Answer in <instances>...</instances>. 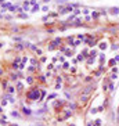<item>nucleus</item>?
Wrapping results in <instances>:
<instances>
[{
    "label": "nucleus",
    "instance_id": "f257e3e1",
    "mask_svg": "<svg viewBox=\"0 0 119 126\" xmlns=\"http://www.w3.org/2000/svg\"><path fill=\"white\" fill-rule=\"evenodd\" d=\"M26 98L29 101H39L40 98V90L36 89V87H32L31 90L26 92Z\"/></svg>",
    "mask_w": 119,
    "mask_h": 126
},
{
    "label": "nucleus",
    "instance_id": "f03ea898",
    "mask_svg": "<svg viewBox=\"0 0 119 126\" xmlns=\"http://www.w3.org/2000/svg\"><path fill=\"white\" fill-rule=\"evenodd\" d=\"M91 92H94V85H87V86L83 89V92H82V94H87L90 96Z\"/></svg>",
    "mask_w": 119,
    "mask_h": 126
},
{
    "label": "nucleus",
    "instance_id": "7ed1b4c3",
    "mask_svg": "<svg viewBox=\"0 0 119 126\" xmlns=\"http://www.w3.org/2000/svg\"><path fill=\"white\" fill-rule=\"evenodd\" d=\"M22 114L24 115H26V116H29V115H32L33 112H32L31 108H28V107H22Z\"/></svg>",
    "mask_w": 119,
    "mask_h": 126
},
{
    "label": "nucleus",
    "instance_id": "20e7f679",
    "mask_svg": "<svg viewBox=\"0 0 119 126\" xmlns=\"http://www.w3.org/2000/svg\"><path fill=\"white\" fill-rule=\"evenodd\" d=\"M61 43H62V40L60 39V38H57V39H54L53 40V43H51V44H53V46H54V47H58V46H60V44H61Z\"/></svg>",
    "mask_w": 119,
    "mask_h": 126
},
{
    "label": "nucleus",
    "instance_id": "39448f33",
    "mask_svg": "<svg viewBox=\"0 0 119 126\" xmlns=\"http://www.w3.org/2000/svg\"><path fill=\"white\" fill-rule=\"evenodd\" d=\"M72 10H73V7H72V6H68L67 8H62V10H61L60 13H61V14H67V13H69V11H72Z\"/></svg>",
    "mask_w": 119,
    "mask_h": 126
},
{
    "label": "nucleus",
    "instance_id": "423d86ee",
    "mask_svg": "<svg viewBox=\"0 0 119 126\" xmlns=\"http://www.w3.org/2000/svg\"><path fill=\"white\" fill-rule=\"evenodd\" d=\"M85 42H86V43H87L89 46H91V47H93V46H94V44H95L94 39H91V38H87V39H85Z\"/></svg>",
    "mask_w": 119,
    "mask_h": 126
},
{
    "label": "nucleus",
    "instance_id": "0eeeda50",
    "mask_svg": "<svg viewBox=\"0 0 119 126\" xmlns=\"http://www.w3.org/2000/svg\"><path fill=\"white\" fill-rule=\"evenodd\" d=\"M7 93H8V94H13V93H15V87H14V86L7 87Z\"/></svg>",
    "mask_w": 119,
    "mask_h": 126
},
{
    "label": "nucleus",
    "instance_id": "6e6552de",
    "mask_svg": "<svg viewBox=\"0 0 119 126\" xmlns=\"http://www.w3.org/2000/svg\"><path fill=\"white\" fill-rule=\"evenodd\" d=\"M87 100H89V96L87 94H82V96H80V101H82V102H86Z\"/></svg>",
    "mask_w": 119,
    "mask_h": 126
},
{
    "label": "nucleus",
    "instance_id": "1a4fd4ad",
    "mask_svg": "<svg viewBox=\"0 0 119 126\" xmlns=\"http://www.w3.org/2000/svg\"><path fill=\"white\" fill-rule=\"evenodd\" d=\"M44 112H46V107H44V108H42V110H39L38 112H35V115H36V116H38V115H43Z\"/></svg>",
    "mask_w": 119,
    "mask_h": 126
},
{
    "label": "nucleus",
    "instance_id": "9d476101",
    "mask_svg": "<svg viewBox=\"0 0 119 126\" xmlns=\"http://www.w3.org/2000/svg\"><path fill=\"white\" fill-rule=\"evenodd\" d=\"M98 46H100V48H101V50H105V48L108 47V44H107L105 42H101V43H100Z\"/></svg>",
    "mask_w": 119,
    "mask_h": 126
},
{
    "label": "nucleus",
    "instance_id": "9b49d317",
    "mask_svg": "<svg viewBox=\"0 0 119 126\" xmlns=\"http://www.w3.org/2000/svg\"><path fill=\"white\" fill-rule=\"evenodd\" d=\"M95 55H97V51H95V50H91V51L89 53V57H91V58H95Z\"/></svg>",
    "mask_w": 119,
    "mask_h": 126
},
{
    "label": "nucleus",
    "instance_id": "f8f14e48",
    "mask_svg": "<svg viewBox=\"0 0 119 126\" xmlns=\"http://www.w3.org/2000/svg\"><path fill=\"white\" fill-rule=\"evenodd\" d=\"M44 96H46V92H44V90H42V92H40V98H39V101H43Z\"/></svg>",
    "mask_w": 119,
    "mask_h": 126
},
{
    "label": "nucleus",
    "instance_id": "ddd939ff",
    "mask_svg": "<svg viewBox=\"0 0 119 126\" xmlns=\"http://www.w3.org/2000/svg\"><path fill=\"white\" fill-rule=\"evenodd\" d=\"M18 76H19L18 73H11V76H10V79H11V80H15V79H18Z\"/></svg>",
    "mask_w": 119,
    "mask_h": 126
},
{
    "label": "nucleus",
    "instance_id": "4468645a",
    "mask_svg": "<svg viewBox=\"0 0 119 126\" xmlns=\"http://www.w3.org/2000/svg\"><path fill=\"white\" fill-rule=\"evenodd\" d=\"M22 89H24V85H22L21 82H18V83H17V90H22Z\"/></svg>",
    "mask_w": 119,
    "mask_h": 126
},
{
    "label": "nucleus",
    "instance_id": "2eb2a0df",
    "mask_svg": "<svg viewBox=\"0 0 119 126\" xmlns=\"http://www.w3.org/2000/svg\"><path fill=\"white\" fill-rule=\"evenodd\" d=\"M114 87H115V86H114V83H112V82H111V83H109V85H108V90H109V92H111V93H112V92H114V90H115V89H114Z\"/></svg>",
    "mask_w": 119,
    "mask_h": 126
},
{
    "label": "nucleus",
    "instance_id": "dca6fc26",
    "mask_svg": "<svg viewBox=\"0 0 119 126\" xmlns=\"http://www.w3.org/2000/svg\"><path fill=\"white\" fill-rule=\"evenodd\" d=\"M69 108H71L72 111H75L76 110V104H75V102H71V104H69Z\"/></svg>",
    "mask_w": 119,
    "mask_h": 126
},
{
    "label": "nucleus",
    "instance_id": "f3484780",
    "mask_svg": "<svg viewBox=\"0 0 119 126\" xmlns=\"http://www.w3.org/2000/svg\"><path fill=\"white\" fill-rule=\"evenodd\" d=\"M56 97H57L56 93H51V94H50V96L47 97V100H53V98H56Z\"/></svg>",
    "mask_w": 119,
    "mask_h": 126
},
{
    "label": "nucleus",
    "instance_id": "a211bd4d",
    "mask_svg": "<svg viewBox=\"0 0 119 126\" xmlns=\"http://www.w3.org/2000/svg\"><path fill=\"white\" fill-rule=\"evenodd\" d=\"M93 126H101V121H100V119H97V121H94V123H93Z\"/></svg>",
    "mask_w": 119,
    "mask_h": 126
},
{
    "label": "nucleus",
    "instance_id": "6ab92c4d",
    "mask_svg": "<svg viewBox=\"0 0 119 126\" xmlns=\"http://www.w3.org/2000/svg\"><path fill=\"white\" fill-rule=\"evenodd\" d=\"M26 82H28L29 85H32V83H33V78H32V76H28V78H26Z\"/></svg>",
    "mask_w": 119,
    "mask_h": 126
},
{
    "label": "nucleus",
    "instance_id": "aec40b11",
    "mask_svg": "<svg viewBox=\"0 0 119 126\" xmlns=\"http://www.w3.org/2000/svg\"><path fill=\"white\" fill-rule=\"evenodd\" d=\"M11 115H13V116H15V118H19V116H21L17 111H13V112H11Z\"/></svg>",
    "mask_w": 119,
    "mask_h": 126
},
{
    "label": "nucleus",
    "instance_id": "412c9836",
    "mask_svg": "<svg viewBox=\"0 0 119 126\" xmlns=\"http://www.w3.org/2000/svg\"><path fill=\"white\" fill-rule=\"evenodd\" d=\"M111 13H112V14H118V13H119V8H116V7L111 8Z\"/></svg>",
    "mask_w": 119,
    "mask_h": 126
},
{
    "label": "nucleus",
    "instance_id": "4be33fe9",
    "mask_svg": "<svg viewBox=\"0 0 119 126\" xmlns=\"http://www.w3.org/2000/svg\"><path fill=\"white\" fill-rule=\"evenodd\" d=\"M76 60H78V61H83V60H85V57H83V54L80 53V54L78 55V58H76Z\"/></svg>",
    "mask_w": 119,
    "mask_h": 126
},
{
    "label": "nucleus",
    "instance_id": "5701e85b",
    "mask_svg": "<svg viewBox=\"0 0 119 126\" xmlns=\"http://www.w3.org/2000/svg\"><path fill=\"white\" fill-rule=\"evenodd\" d=\"M111 48L114 50V51H115V50H119V44H112Z\"/></svg>",
    "mask_w": 119,
    "mask_h": 126
},
{
    "label": "nucleus",
    "instance_id": "b1692460",
    "mask_svg": "<svg viewBox=\"0 0 119 126\" xmlns=\"http://www.w3.org/2000/svg\"><path fill=\"white\" fill-rule=\"evenodd\" d=\"M62 68H64V69H69V64H68V63H64L62 64Z\"/></svg>",
    "mask_w": 119,
    "mask_h": 126
},
{
    "label": "nucleus",
    "instance_id": "393cba45",
    "mask_svg": "<svg viewBox=\"0 0 119 126\" xmlns=\"http://www.w3.org/2000/svg\"><path fill=\"white\" fill-rule=\"evenodd\" d=\"M13 68H14V69L17 71V69H19V65H18L17 63H13Z\"/></svg>",
    "mask_w": 119,
    "mask_h": 126
},
{
    "label": "nucleus",
    "instance_id": "a878e982",
    "mask_svg": "<svg viewBox=\"0 0 119 126\" xmlns=\"http://www.w3.org/2000/svg\"><path fill=\"white\" fill-rule=\"evenodd\" d=\"M116 79H118V75H116V73H112L111 75V80H116Z\"/></svg>",
    "mask_w": 119,
    "mask_h": 126
},
{
    "label": "nucleus",
    "instance_id": "bb28decb",
    "mask_svg": "<svg viewBox=\"0 0 119 126\" xmlns=\"http://www.w3.org/2000/svg\"><path fill=\"white\" fill-rule=\"evenodd\" d=\"M36 11H39V6H33L32 8V13H36Z\"/></svg>",
    "mask_w": 119,
    "mask_h": 126
},
{
    "label": "nucleus",
    "instance_id": "cd10ccee",
    "mask_svg": "<svg viewBox=\"0 0 119 126\" xmlns=\"http://www.w3.org/2000/svg\"><path fill=\"white\" fill-rule=\"evenodd\" d=\"M15 47H17V50H22V48H24L25 46H24V44H17Z\"/></svg>",
    "mask_w": 119,
    "mask_h": 126
},
{
    "label": "nucleus",
    "instance_id": "c85d7f7f",
    "mask_svg": "<svg viewBox=\"0 0 119 126\" xmlns=\"http://www.w3.org/2000/svg\"><path fill=\"white\" fill-rule=\"evenodd\" d=\"M35 69H36V67H33V65H32V67H29V68H28V71H29V72H33V71H35Z\"/></svg>",
    "mask_w": 119,
    "mask_h": 126
},
{
    "label": "nucleus",
    "instance_id": "c756f323",
    "mask_svg": "<svg viewBox=\"0 0 119 126\" xmlns=\"http://www.w3.org/2000/svg\"><path fill=\"white\" fill-rule=\"evenodd\" d=\"M93 61H94V58H91V57H89L87 58V64H91Z\"/></svg>",
    "mask_w": 119,
    "mask_h": 126
},
{
    "label": "nucleus",
    "instance_id": "7c9ffc66",
    "mask_svg": "<svg viewBox=\"0 0 119 126\" xmlns=\"http://www.w3.org/2000/svg\"><path fill=\"white\" fill-rule=\"evenodd\" d=\"M21 61H22V64H26V63H28V57H24Z\"/></svg>",
    "mask_w": 119,
    "mask_h": 126
},
{
    "label": "nucleus",
    "instance_id": "2f4dec72",
    "mask_svg": "<svg viewBox=\"0 0 119 126\" xmlns=\"http://www.w3.org/2000/svg\"><path fill=\"white\" fill-rule=\"evenodd\" d=\"M90 112H91V114H97L98 111H97V108H91V110H90Z\"/></svg>",
    "mask_w": 119,
    "mask_h": 126
},
{
    "label": "nucleus",
    "instance_id": "473e14b6",
    "mask_svg": "<svg viewBox=\"0 0 119 126\" xmlns=\"http://www.w3.org/2000/svg\"><path fill=\"white\" fill-rule=\"evenodd\" d=\"M79 44H80V40H76V42L73 43V47H76V46H79Z\"/></svg>",
    "mask_w": 119,
    "mask_h": 126
},
{
    "label": "nucleus",
    "instance_id": "72a5a7b5",
    "mask_svg": "<svg viewBox=\"0 0 119 126\" xmlns=\"http://www.w3.org/2000/svg\"><path fill=\"white\" fill-rule=\"evenodd\" d=\"M1 105H7V100L3 97V101H1Z\"/></svg>",
    "mask_w": 119,
    "mask_h": 126
},
{
    "label": "nucleus",
    "instance_id": "f704fd0d",
    "mask_svg": "<svg viewBox=\"0 0 119 126\" xmlns=\"http://www.w3.org/2000/svg\"><path fill=\"white\" fill-rule=\"evenodd\" d=\"M115 64H116L115 60H111V61H109V65H111V67H112V65H115Z\"/></svg>",
    "mask_w": 119,
    "mask_h": 126
},
{
    "label": "nucleus",
    "instance_id": "c9c22d12",
    "mask_svg": "<svg viewBox=\"0 0 119 126\" xmlns=\"http://www.w3.org/2000/svg\"><path fill=\"white\" fill-rule=\"evenodd\" d=\"M116 72H118V68H116V67H114V68H112V73H116Z\"/></svg>",
    "mask_w": 119,
    "mask_h": 126
},
{
    "label": "nucleus",
    "instance_id": "e433bc0d",
    "mask_svg": "<svg viewBox=\"0 0 119 126\" xmlns=\"http://www.w3.org/2000/svg\"><path fill=\"white\" fill-rule=\"evenodd\" d=\"M91 79H93V78H91V76H86V79H85V80H86V82H90Z\"/></svg>",
    "mask_w": 119,
    "mask_h": 126
},
{
    "label": "nucleus",
    "instance_id": "4c0bfd02",
    "mask_svg": "<svg viewBox=\"0 0 119 126\" xmlns=\"http://www.w3.org/2000/svg\"><path fill=\"white\" fill-rule=\"evenodd\" d=\"M3 87H4V89L7 87V80H3Z\"/></svg>",
    "mask_w": 119,
    "mask_h": 126
},
{
    "label": "nucleus",
    "instance_id": "58836bf2",
    "mask_svg": "<svg viewBox=\"0 0 119 126\" xmlns=\"http://www.w3.org/2000/svg\"><path fill=\"white\" fill-rule=\"evenodd\" d=\"M24 68H25V64L21 63V64H19V69H24Z\"/></svg>",
    "mask_w": 119,
    "mask_h": 126
},
{
    "label": "nucleus",
    "instance_id": "ea45409f",
    "mask_svg": "<svg viewBox=\"0 0 119 126\" xmlns=\"http://www.w3.org/2000/svg\"><path fill=\"white\" fill-rule=\"evenodd\" d=\"M47 68H48V69H53V68H54V65H53V64H48Z\"/></svg>",
    "mask_w": 119,
    "mask_h": 126
},
{
    "label": "nucleus",
    "instance_id": "a19ab883",
    "mask_svg": "<svg viewBox=\"0 0 119 126\" xmlns=\"http://www.w3.org/2000/svg\"><path fill=\"white\" fill-rule=\"evenodd\" d=\"M19 61H21V58H19V57H17V58H15V61H14V63H17V64H18V63H19Z\"/></svg>",
    "mask_w": 119,
    "mask_h": 126
},
{
    "label": "nucleus",
    "instance_id": "79ce46f5",
    "mask_svg": "<svg viewBox=\"0 0 119 126\" xmlns=\"http://www.w3.org/2000/svg\"><path fill=\"white\" fill-rule=\"evenodd\" d=\"M60 61H61V63H64V61H65V58H64V55H61V57H60Z\"/></svg>",
    "mask_w": 119,
    "mask_h": 126
},
{
    "label": "nucleus",
    "instance_id": "37998d69",
    "mask_svg": "<svg viewBox=\"0 0 119 126\" xmlns=\"http://www.w3.org/2000/svg\"><path fill=\"white\" fill-rule=\"evenodd\" d=\"M114 60H115V61L118 63V61H119V55H115V58H114Z\"/></svg>",
    "mask_w": 119,
    "mask_h": 126
},
{
    "label": "nucleus",
    "instance_id": "c03bdc74",
    "mask_svg": "<svg viewBox=\"0 0 119 126\" xmlns=\"http://www.w3.org/2000/svg\"><path fill=\"white\" fill-rule=\"evenodd\" d=\"M58 3H65V0H57Z\"/></svg>",
    "mask_w": 119,
    "mask_h": 126
},
{
    "label": "nucleus",
    "instance_id": "a18cd8bd",
    "mask_svg": "<svg viewBox=\"0 0 119 126\" xmlns=\"http://www.w3.org/2000/svg\"><path fill=\"white\" fill-rule=\"evenodd\" d=\"M0 75H3V69L1 68H0Z\"/></svg>",
    "mask_w": 119,
    "mask_h": 126
},
{
    "label": "nucleus",
    "instance_id": "49530a36",
    "mask_svg": "<svg viewBox=\"0 0 119 126\" xmlns=\"http://www.w3.org/2000/svg\"><path fill=\"white\" fill-rule=\"evenodd\" d=\"M43 1H44V3H48V1H50V0H43Z\"/></svg>",
    "mask_w": 119,
    "mask_h": 126
},
{
    "label": "nucleus",
    "instance_id": "de8ad7c7",
    "mask_svg": "<svg viewBox=\"0 0 119 126\" xmlns=\"http://www.w3.org/2000/svg\"><path fill=\"white\" fill-rule=\"evenodd\" d=\"M87 126H93V123H87Z\"/></svg>",
    "mask_w": 119,
    "mask_h": 126
},
{
    "label": "nucleus",
    "instance_id": "09e8293b",
    "mask_svg": "<svg viewBox=\"0 0 119 126\" xmlns=\"http://www.w3.org/2000/svg\"><path fill=\"white\" fill-rule=\"evenodd\" d=\"M11 126H17V125H11Z\"/></svg>",
    "mask_w": 119,
    "mask_h": 126
},
{
    "label": "nucleus",
    "instance_id": "8fccbe9b",
    "mask_svg": "<svg viewBox=\"0 0 119 126\" xmlns=\"http://www.w3.org/2000/svg\"><path fill=\"white\" fill-rule=\"evenodd\" d=\"M71 126H75V125H71Z\"/></svg>",
    "mask_w": 119,
    "mask_h": 126
},
{
    "label": "nucleus",
    "instance_id": "3c124183",
    "mask_svg": "<svg viewBox=\"0 0 119 126\" xmlns=\"http://www.w3.org/2000/svg\"><path fill=\"white\" fill-rule=\"evenodd\" d=\"M118 112H119V108H118Z\"/></svg>",
    "mask_w": 119,
    "mask_h": 126
}]
</instances>
